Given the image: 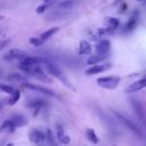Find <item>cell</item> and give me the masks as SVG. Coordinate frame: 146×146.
<instances>
[{"label": "cell", "instance_id": "obj_1", "mask_svg": "<svg viewBox=\"0 0 146 146\" xmlns=\"http://www.w3.org/2000/svg\"><path fill=\"white\" fill-rule=\"evenodd\" d=\"M43 64H44V66H46V70H47V72L51 75V76H55L56 79H58L62 83H64L66 87H68V88H71V89H74L73 88V86L70 83V81H68V79L64 75V73L54 64V63H51V62H49L48 59H46L44 58V62H43Z\"/></svg>", "mask_w": 146, "mask_h": 146}, {"label": "cell", "instance_id": "obj_2", "mask_svg": "<svg viewBox=\"0 0 146 146\" xmlns=\"http://www.w3.org/2000/svg\"><path fill=\"white\" fill-rule=\"evenodd\" d=\"M22 71H24L26 74L33 76L34 79L39 80V81H42V82H46V83H51L52 82V79L38 65V66H33V67H19Z\"/></svg>", "mask_w": 146, "mask_h": 146}, {"label": "cell", "instance_id": "obj_3", "mask_svg": "<svg viewBox=\"0 0 146 146\" xmlns=\"http://www.w3.org/2000/svg\"><path fill=\"white\" fill-rule=\"evenodd\" d=\"M121 79L116 75H110V76H102L97 79V84L104 89H108V90H113L115 89L119 83H120Z\"/></svg>", "mask_w": 146, "mask_h": 146}, {"label": "cell", "instance_id": "obj_4", "mask_svg": "<svg viewBox=\"0 0 146 146\" xmlns=\"http://www.w3.org/2000/svg\"><path fill=\"white\" fill-rule=\"evenodd\" d=\"M30 139L36 146H50V144L47 140L46 132H43L39 129H32L30 131Z\"/></svg>", "mask_w": 146, "mask_h": 146}, {"label": "cell", "instance_id": "obj_5", "mask_svg": "<svg viewBox=\"0 0 146 146\" xmlns=\"http://www.w3.org/2000/svg\"><path fill=\"white\" fill-rule=\"evenodd\" d=\"M43 62H44V58L27 56L26 58H24L23 60H21L19 67H33V66H38L39 64H41Z\"/></svg>", "mask_w": 146, "mask_h": 146}, {"label": "cell", "instance_id": "obj_6", "mask_svg": "<svg viewBox=\"0 0 146 146\" xmlns=\"http://www.w3.org/2000/svg\"><path fill=\"white\" fill-rule=\"evenodd\" d=\"M23 86L25 88H29V89H32V90H35V91H39L43 95H47V96H50V97H56V92L51 89H48L46 87H41V86H36V84H32L30 82H24Z\"/></svg>", "mask_w": 146, "mask_h": 146}, {"label": "cell", "instance_id": "obj_7", "mask_svg": "<svg viewBox=\"0 0 146 146\" xmlns=\"http://www.w3.org/2000/svg\"><path fill=\"white\" fill-rule=\"evenodd\" d=\"M27 57V55H26V52L25 51H23V50H21V49H17V48H14V49H10L8 52H6V55H5V59H9V60H11V59H18V60H23L24 58H26Z\"/></svg>", "mask_w": 146, "mask_h": 146}, {"label": "cell", "instance_id": "obj_8", "mask_svg": "<svg viewBox=\"0 0 146 146\" xmlns=\"http://www.w3.org/2000/svg\"><path fill=\"white\" fill-rule=\"evenodd\" d=\"M111 64H97V65H94V66H90L89 68L86 70V74L87 75H95V74H98V73H102L104 71H107L108 68H111Z\"/></svg>", "mask_w": 146, "mask_h": 146}, {"label": "cell", "instance_id": "obj_9", "mask_svg": "<svg viewBox=\"0 0 146 146\" xmlns=\"http://www.w3.org/2000/svg\"><path fill=\"white\" fill-rule=\"evenodd\" d=\"M144 88H146V78L132 82L129 87H127L125 91H127L128 94H132V92L139 91V90H141V89H144Z\"/></svg>", "mask_w": 146, "mask_h": 146}, {"label": "cell", "instance_id": "obj_10", "mask_svg": "<svg viewBox=\"0 0 146 146\" xmlns=\"http://www.w3.org/2000/svg\"><path fill=\"white\" fill-rule=\"evenodd\" d=\"M111 49V42L106 39H103L96 44V52L99 55H107Z\"/></svg>", "mask_w": 146, "mask_h": 146}, {"label": "cell", "instance_id": "obj_11", "mask_svg": "<svg viewBox=\"0 0 146 146\" xmlns=\"http://www.w3.org/2000/svg\"><path fill=\"white\" fill-rule=\"evenodd\" d=\"M115 115H116V116H117V119H120V120H121V121H122V122H123V123H124V124H125V125H127V127H128L132 132H135V133H136V135H138V136H143V135H141V132H140V130L137 128V125H136L135 123H132L129 119H127L125 116H122L120 113H116V112H115Z\"/></svg>", "mask_w": 146, "mask_h": 146}, {"label": "cell", "instance_id": "obj_12", "mask_svg": "<svg viewBox=\"0 0 146 146\" xmlns=\"http://www.w3.org/2000/svg\"><path fill=\"white\" fill-rule=\"evenodd\" d=\"M56 136H57V139L58 141H60L62 144H70V137L65 133L64 131V128L60 125V124H57V128H56Z\"/></svg>", "mask_w": 146, "mask_h": 146}, {"label": "cell", "instance_id": "obj_13", "mask_svg": "<svg viewBox=\"0 0 146 146\" xmlns=\"http://www.w3.org/2000/svg\"><path fill=\"white\" fill-rule=\"evenodd\" d=\"M78 51L80 55H89L91 52V44L89 41L87 40H81L79 43V48Z\"/></svg>", "mask_w": 146, "mask_h": 146}, {"label": "cell", "instance_id": "obj_14", "mask_svg": "<svg viewBox=\"0 0 146 146\" xmlns=\"http://www.w3.org/2000/svg\"><path fill=\"white\" fill-rule=\"evenodd\" d=\"M44 105H46V102L42 100V99H34V100H31V102L29 103V107H31L32 110H34V112H33V115H34V116L38 115L39 110H40L42 106H44Z\"/></svg>", "mask_w": 146, "mask_h": 146}, {"label": "cell", "instance_id": "obj_15", "mask_svg": "<svg viewBox=\"0 0 146 146\" xmlns=\"http://www.w3.org/2000/svg\"><path fill=\"white\" fill-rule=\"evenodd\" d=\"M106 57H107V55H99V54L91 55V56L87 59V64H88V65H90V66L97 65V64H99L100 62H103Z\"/></svg>", "mask_w": 146, "mask_h": 146}, {"label": "cell", "instance_id": "obj_16", "mask_svg": "<svg viewBox=\"0 0 146 146\" xmlns=\"http://www.w3.org/2000/svg\"><path fill=\"white\" fill-rule=\"evenodd\" d=\"M105 22H106V27L108 29V31H110L111 33H112L114 30H116V29L119 27V24H120L119 19H117V18H114V17H106Z\"/></svg>", "mask_w": 146, "mask_h": 146}, {"label": "cell", "instance_id": "obj_17", "mask_svg": "<svg viewBox=\"0 0 146 146\" xmlns=\"http://www.w3.org/2000/svg\"><path fill=\"white\" fill-rule=\"evenodd\" d=\"M15 124H14V122L11 121V119H9V120H6V121H3L2 122V124L0 125V132H2V131H6V132H13L14 130H15Z\"/></svg>", "mask_w": 146, "mask_h": 146}, {"label": "cell", "instance_id": "obj_18", "mask_svg": "<svg viewBox=\"0 0 146 146\" xmlns=\"http://www.w3.org/2000/svg\"><path fill=\"white\" fill-rule=\"evenodd\" d=\"M137 22H138V11L136 10L132 15H131V17L129 18V21H128V23L125 24V31H131L135 26H136V24H137Z\"/></svg>", "mask_w": 146, "mask_h": 146}, {"label": "cell", "instance_id": "obj_19", "mask_svg": "<svg viewBox=\"0 0 146 146\" xmlns=\"http://www.w3.org/2000/svg\"><path fill=\"white\" fill-rule=\"evenodd\" d=\"M58 30H59V27H57V26H55V27H51V29H49V30H46L44 32H42L41 34H40V39L42 40V41H46V40H48L50 36H52L55 33H57L58 32Z\"/></svg>", "mask_w": 146, "mask_h": 146}, {"label": "cell", "instance_id": "obj_20", "mask_svg": "<svg viewBox=\"0 0 146 146\" xmlns=\"http://www.w3.org/2000/svg\"><path fill=\"white\" fill-rule=\"evenodd\" d=\"M86 136H87L88 140L91 141L92 144H98V143H99V138L97 137V135H96V132H95L94 129L88 128L87 131H86Z\"/></svg>", "mask_w": 146, "mask_h": 146}, {"label": "cell", "instance_id": "obj_21", "mask_svg": "<svg viewBox=\"0 0 146 146\" xmlns=\"http://www.w3.org/2000/svg\"><path fill=\"white\" fill-rule=\"evenodd\" d=\"M11 121L14 122L15 127H21V125H24L26 123V119L23 115H14L11 117Z\"/></svg>", "mask_w": 146, "mask_h": 146}, {"label": "cell", "instance_id": "obj_22", "mask_svg": "<svg viewBox=\"0 0 146 146\" xmlns=\"http://www.w3.org/2000/svg\"><path fill=\"white\" fill-rule=\"evenodd\" d=\"M19 97H21V91H19V90H15V91L10 95V97H9V99H8V102H7V104H9V105H15V104L18 102Z\"/></svg>", "mask_w": 146, "mask_h": 146}, {"label": "cell", "instance_id": "obj_23", "mask_svg": "<svg viewBox=\"0 0 146 146\" xmlns=\"http://www.w3.org/2000/svg\"><path fill=\"white\" fill-rule=\"evenodd\" d=\"M8 79H9V80H13V81H23V83L26 82L25 76L22 75L21 73H13V74L8 75Z\"/></svg>", "mask_w": 146, "mask_h": 146}, {"label": "cell", "instance_id": "obj_24", "mask_svg": "<svg viewBox=\"0 0 146 146\" xmlns=\"http://www.w3.org/2000/svg\"><path fill=\"white\" fill-rule=\"evenodd\" d=\"M46 135H47V140L50 144V146H57V143L55 141V138H54V133L50 129H47Z\"/></svg>", "mask_w": 146, "mask_h": 146}, {"label": "cell", "instance_id": "obj_25", "mask_svg": "<svg viewBox=\"0 0 146 146\" xmlns=\"http://www.w3.org/2000/svg\"><path fill=\"white\" fill-rule=\"evenodd\" d=\"M74 3H75V0H64V1L59 2V7L64 8V9H70L71 7H73Z\"/></svg>", "mask_w": 146, "mask_h": 146}, {"label": "cell", "instance_id": "obj_26", "mask_svg": "<svg viewBox=\"0 0 146 146\" xmlns=\"http://www.w3.org/2000/svg\"><path fill=\"white\" fill-rule=\"evenodd\" d=\"M15 90H16V89H14V88H13V87H10V86H7V84H2V83H0V91H2V92H6V94H8V95H11Z\"/></svg>", "mask_w": 146, "mask_h": 146}, {"label": "cell", "instance_id": "obj_27", "mask_svg": "<svg viewBox=\"0 0 146 146\" xmlns=\"http://www.w3.org/2000/svg\"><path fill=\"white\" fill-rule=\"evenodd\" d=\"M49 7H51V5H49V3H41L40 6L36 7L35 11H36V14H42V13H44Z\"/></svg>", "mask_w": 146, "mask_h": 146}, {"label": "cell", "instance_id": "obj_28", "mask_svg": "<svg viewBox=\"0 0 146 146\" xmlns=\"http://www.w3.org/2000/svg\"><path fill=\"white\" fill-rule=\"evenodd\" d=\"M29 41H30V43H31L32 46H34V47H40V46H42V43L44 42V41H42L40 38H35V36L31 38Z\"/></svg>", "mask_w": 146, "mask_h": 146}, {"label": "cell", "instance_id": "obj_29", "mask_svg": "<svg viewBox=\"0 0 146 146\" xmlns=\"http://www.w3.org/2000/svg\"><path fill=\"white\" fill-rule=\"evenodd\" d=\"M9 42H10V40H9V39H6V40H0V51H1V50H2V49H3V48H5V47H6V46H7Z\"/></svg>", "mask_w": 146, "mask_h": 146}, {"label": "cell", "instance_id": "obj_30", "mask_svg": "<svg viewBox=\"0 0 146 146\" xmlns=\"http://www.w3.org/2000/svg\"><path fill=\"white\" fill-rule=\"evenodd\" d=\"M55 1H56V0H43V3H49V5L52 6V5L55 3Z\"/></svg>", "mask_w": 146, "mask_h": 146}, {"label": "cell", "instance_id": "obj_31", "mask_svg": "<svg viewBox=\"0 0 146 146\" xmlns=\"http://www.w3.org/2000/svg\"><path fill=\"white\" fill-rule=\"evenodd\" d=\"M125 8H127V5H125V3H124V5H123V6H122V9H121V10H120V11H121V13H122V11H124V10H125Z\"/></svg>", "mask_w": 146, "mask_h": 146}, {"label": "cell", "instance_id": "obj_32", "mask_svg": "<svg viewBox=\"0 0 146 146\" xmlns=\"http://www.w3.org/2000/svg\"><path fill=\"white\" fill-rule=\"evenodd\" d=\"M3 18H5V16H2V15H0V22H1V21H3Z\"/></svg>", "mask_w": 146, "mask_h": 146}, {"label": "cell", "instance_id": "obj_33", "mask_svg": "<svg viewBox=\"0 0 146 146\" xmlns=\"http://www.w3.org/2000/svg\"><path fill=\"white\" fill-rule=\"evenodd\" d=\"M120 1H121V0H115V1H114V3H117V2H120Z\"/></svg>", "mask_w": 146, "mask_h": 146}, {"label": "cell", "instance_id": "obj_34", "mask_svg": "<svg viewBox=\"0 0 146 146\" xmlns=\"http://www.w3.org/2000/svg\"><path fill=\"white\" fill-rule=\"evenodd\" d=\"M7 146H13V145H7Z\"/></svg>", "mask_w": 146, "mask_h": 146}, {"label": "cell", "instance_id": "obj_35", "mask_svg": "<svg viewBox=\"0 0 146 146\" xmlns=\"http://www.w3.org/2000/svg\"><path fill=\"white\" fill-rule=\"evenodd\" d=\"M112 146H116V145H112Z\"/></svg>", "mask_w": 146, "mask_h": 146}, {"label": "cell", "instance_id": "obj_36", "mask_svg": "<svg viewBox=\"0 0 146 146\" xmlns=\"http://www.w3.org/2000/svg\"><path fill=\"white\" fill-rule=\"evenodd\" d=\"M138 1H141V0H138Z\"/></svg>", "mask_w": 146, "mask_h": 146}, {"label": "cell", "instance_id": "obj_37", "mask_svg": "<svg viewBox=\"0 0 146 146\" xmlns=\"http://www.w3.org/2000/svg\"><path fill=\"white\" fill-rule=\"evenodd\" d=\"M0 107H1V104H0Z\"/></svg>", "mask_w": 146, "mask_h": 146}]
</instances>
